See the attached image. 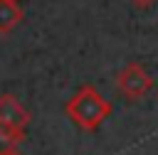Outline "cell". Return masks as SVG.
Listing matches in <instances>:
<instances>
[{"mask_svg":"<svg viewBox=\"0 0 158 155\" xmlns=\"http://www.w3.org/2000/svg\"><path fill=\"white\" fill-rule=\"evenodd\" d=\"M64 113H67L69 121H72L74 125H79L81 130L94 133V130H99L101 123L111 116V103H109V98H104V96L99 93L96 86L84 84V86H79V89L72 93V98H69L67 106H64Z\"/></svg>","mask_w":158,"mask_h":155,"instance_id":"6da1fadb","label":"cell"},{"mask_svg":"<svg viewBox=\"0 0 158 155\" xmlns=\"http://www.w3.org/2000/svg\"><path fill=\"white\" fill-rule=\"evenodd\" d=\"M153 86V79L151 74L138 64V62H131L126 64L118 74H116V89L121 91V96H126L128 101H138L143 98Z\"/></svg>","mask_w":158,"mask_h":155,"instance_id":"7a4b0ae2","label":"cell"},{"mask_svg":"<svg viewBox=\"0 0 158 155\" xmlns=\"http://www.w3.org/2000/svg\"><path fill=\"white\" fill-rule=\"evenodd\" d=\"M30 111L20 103L17 96L12 93H2L0 96V125L15 128V130H25L30 123Z\"/></svg>","mask_w":158,"mask_h":155,"instance_id":"3957f363","label":"cell"},{"mask_svg":"<svg viewBox=\"0 0 158 155\" xmlns=\"http://www.w3.org/2000/svg\"><path fill=\"white\" fill-rule=\"evenodd\" d=\"M22 22V7L17 0H0V34L12 32Z\"/></svg>","mask_w":158,"mask_h":155,"instance_id":"277c9868","label":"cell"},{"mask_svg":"<svg viewBox=\"0 0 158 155\" xmlns=\"http://www.w3.org/2000/svg\"><path fill=\"white\" fill-rule=\"evenodd\" d=\"M22 140H25V130H15V128H7V125H0V155L15 153Z\"/></svg>","mask_w":158,"mask_h":155,"instance_id":"5b68a950","label":"cell"},{"mask_svg":"<svg viewBox=\"0 0 158 155\" xmlns=\"http://www.w3.org/2000/svg\"><path fill=\"white\" fill-rule=\"evenodd\" d=\"M128 2H133L136 7H148V5H153L156 0H128Z\"/></svg>","mask_w":158,"mask_h":155,"instance_id":"8992f818","label":"cell"},{"mask_svg":"<svg viewBox=\"0 0 158 155\" xmlns=\"http://www.w3.org/2000/svg\"><path fill=\"white\" fill-rule=\"evenodd\" d=\"M7 155H22V153H17V150H15V153H7Z\"/></svg>","mask_w":158,"mask_h":155,"instance_id":"52a82bcc","label":"cell"}]
</instances>
